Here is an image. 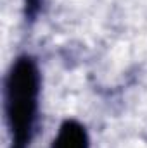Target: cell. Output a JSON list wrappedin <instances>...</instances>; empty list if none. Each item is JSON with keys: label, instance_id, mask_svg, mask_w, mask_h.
<instances>
[{"label": "cell", "instance_id": "obj_1", "mask_svg": "<svg viewBox=\"0 0 147 148\" xmlns=\"http://www.w3.org/2000/svg\"><path fill=\"white\" fill-rule=\"evenodd\" d=\"M3 100L10 148H30L40 107V71L33 57L23 55L10 66L5 79Z\"/></svg>", "mask_w": 147, "mask_h": 148}, {"label": "cell", "instance_id": "obj_2", "mask_svg": "<svg viewBox=\"0 0 147 148\" xmlns=\"http://www.w3.org/2000/svg\"><path fill=\"white\" fill-rule=\"evenodd\" d=\"M50 148H88V134L78 121H64L52 141Z\"/></svg>", "mask_w": 147, "mask_h": 148}]
</instances>
